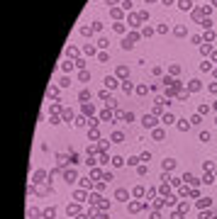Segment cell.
Segmentation results:
<instances>
[{"instance_id": "obj_1", "label": "cell", "mask_w": 217, "mask_h": 219, "mask_svg": "<svg viewBox=\"0 0 217 219\" xmlns=\"http://www.w3.org/2000/svg\"><path fill=\"white\" fill-rule=\"evenodd\" d=\"M117 200H127V192L124 190H117Z\"/></svg>"}]
</instances>
